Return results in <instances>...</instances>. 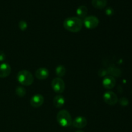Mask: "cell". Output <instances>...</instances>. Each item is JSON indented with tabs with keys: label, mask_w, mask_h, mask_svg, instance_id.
Returning <instances> with one entry per match:
<instances>
[{
	"label": "cell",
	"mask_w": 132,
	"mask_h": 132,
	"mask_svg": "<svg viewBox=\"0 0 132 132\" xmlns=\"http://www.w3.org/2000/svg\"><path fill=\"white\" fill-rule=\"evenodd\" d=\"M63 25L67 30L73 33H76L80 32L82 29V22L79 18L70 17L64 21Z\"/></svg>",
	"instance_id": "1"
},
{
	"label": "cell",
	"mask_w": 132,
	"mask_h": 132,
	"mask_svg": "<svg viewBox=\"0 0 132 132\" xmlns=\"http://www.w3.org/2000/svg\"><path fill=\"white\" fill-rule=\"evenodd\" d=\"M57 121L60 126L63 127H68L72 125L71 115L66 110H61L57 115Z\"/></svg>",
	"instance_id": "2"
},
{
	"label": "cell",
	"mask_w": 132,
	"mask_h": 132,
	"mask_svg": "<svg viewBox=\"0 0 132 132\" xmlns=\"http://www.w3.org/2000/svg\"><path fill=\"white\" fill-rule=\"evenodd\" d=\"M17 79L19 83L24 86H30L34 82V76L28 70H21L18 72Z\"/></svg>",
	"instance_id": "3"
},
{
	"label": "cell",
	"mask_w": 132,
	"mask_h": 132,
	"mask_svg": "<svg viewBox=\"0 0 132 132\" xmlns=\"http://www.w3.org/2000/svg\"><path fill=\"white\" fill-rule=\"evenodd\" d=\"M51 86L54 92L57 94H61L65 89V83L61 77H56L52 81Z\"/></svg>",
	"instance_id": "4"
},
{
	"label": "cell",
	"mask_w": 132,
	"mask_h": 132,
	"mask_svg": "<svg viewBox=\"0 0 132 132\" xmlns=\"http://www.w3.org/2000/svg\"><path fill=\"white\" fill-rule=\"evenodd\" d=\"M99 20L97 17L94 15L87 16L84 19V24L89 29H94L99 25Z\"/></svg>",
	"instance_id": "5"
},
{
	"label": "cell",
	"mask_w": 132,
	"mask_h": 132,
	"mask_svg": "<svg viewBox=\"0 0 132 132\" xmlns=\"http://www.w3.org/2000/svg\"><path fill=\"white\" fill-rule=\"evenodd\" d=\"M103 99L106 104L109 105H115L118 101V98L117 95L114 92L111 91L106 92L103 95Z\"/></svg>",
	"instance_id": "6"
},
{
	"label": "cell",
	"mask_w": 132,
	"mask_h": 132,
	"mask_svg": "<svg viewBox=\"0 0 132 132\" xmlns=\"http://www.w3.org/2000/svg\"><path fill=\"white\" fill-rule=\"evenodd\" d=\"M44 103V97L41 94H36L32 97L30 99V105L34 108H39Z\"/></svg>",
	"instance_id": "7"
},
{
	"label": "cell",
	"mask_w": 132,
	"mask_h": 132,
	"mask_svg": "<svg viewBox=\"0 0 132 132\" xmlns=\"http://www.w3.org/2000/svg\"><path fill=\"white\" fill-rule=\"evenodd\" d=\"M72 125L77 128H83L87 125V120L85 117L79 116L75 118L72 122Z\"/></svg>",
	"instance_id": "8"
},
{
	"label": "cell",
	"mask_w": 132,
	"mask_h": 132,
	"mask_svg": "<svg viewBox=\"0 0 132 132\" xmlns=\"http://www.w3.org/2000/svg\"><path fill=\"white\" fill-rule=\"evenodd\" d=\"M116 79L112 76H106L103 81V85L105 88L112 89L116 86Z\"/></svg>",
	"instance_id": "9"
},
{
	"label": "cell",
	"mask_w": 132,
	"mask_h": 132,
	"mask_svg": "<svg viewBox=\"0 0 132 132\" xmlns=\"http://www.w3.org/2000/svg\"><path fill=\"white\" fill-rule=\"evenodd\" d=\"M11 72V67L8 63L0 64V77L5 78L8 77Z\"/></svg>",
	"instance_id": "10"
},
{
	"label": "cell",
	"mask_w": 132,
	"mask_h": 132,
	"mask_svg": "<svg viewBox=\"0 0 132 132\" xmlns=\"http://www.w3.org/2000/svg\"><path fill=\"white\" fill-rule=\"evenodd\" d=\"M35 76H36V78H37L38 79H46L49 76V71L46 68H43V67L39 68L36 70V73H35Z\"/></svg>",
	"instance_id": "11"
},
{
	"label": "cell",
	"mask_w": 132,
	"mask_h": 132,
	"mask_svg": "<svg viewBox=\"0 0 132 132\" xmlns=\"http://www.w3.org/2000/svg\"><path fill=\"white\" fill-rule=\"evenodd\" d=\"M53 103H54V106L56 107L57 108H60L64 104L65 99L63 95H57L54 98Z\"/></svg>",
	"instance_id": "12"
},
{
	"label": "cell",
	"mask_w": 132,
	"mask_h": 132,
	"mask_svg": "<svg viewBox=\"0 0 132 132\" xmlns=\"http://www.w3.org/2000/svg\"><path fill=\"white\" fill-rule=\"evenodd\" d=\"M92 5L95 9H102L106 6L107 1L106 0H92Z\"/></svg>",
	"instance_id": "13"
},
{
	"label": "cell",
	"mask_w": 132,
	"mask_h": 132,
	"mask_svg": "<svg viewBox=\"0 0 132 132\" xmlns=\"http://www.w3.org/2000/svg\"><path fill=\"white\" fill-rule=\"evenodd\" d=\"M76 13H77V15H78L79 18H86V15H87L88 13V9L86 8V6H85V5H81V6H79L77 8V9L76 10Z\"/></svg>",
	"instance_id": "14"
},
{
	"label": "cell",
	"mask_w": 132,
	"mask_h": 132,
	"mask_svg": "<svg viewBox=\"0 0 132 132\" xmlns=\"http://www.w3.org/2000/svg\"><path fill=\"white\" fill-rule=\"evenodd\" d=\"M55 73L58 77H61L65 75L66 68L63 65H59L55 68Z\"/></svg>",
	"instance_id": "15"
},
{
	"label": "cell",
	"mask_w": 132,
	"mask_h": 132,
	"mask_svg": "<svg viewBox=\"0 0 132 132\" xmlns=\"http://www.w3.org/2000/svg\"><path fill=\"white\" fill-rule=\"evenodd\" d=\"M15 93L18 96L23 97L26 95V89L23 86H18L15 89Z\"/></svg>",
	"instance_id": "16"
},
{
	"label": "cell",
	"mask_w": 132,
	"mask_h": 132,
	"mask_svg": "<svg viewBox=\"0 0 132 132\" xmlns=\"http://www.w3.org/2000/svg\"><path fill=\"white\" fill-rule=\"evenodd\" d=\"M19 27L22 31H25L27 28V23L25 21L21 20L19 23Z\"/></svg>",
	"instance_id": "17"
},
{
	"label": "cell",
	"mask_w": 132,
	"mask_h": 132,
	"mask_svg": "<svg viewBox=\"0 0 132 132\" xmlns=\"http://www.w3.org/2000/svg\"><path fill=\"white\" fill-rule=\"evenodd\" d=\"M6 59V55L3 51L0 50V61H3Z\"/></svg>",
	"instance_id": "18"
},
{
	"label": "cell",
	"mask_w": 132,
	"mask_h": 132,
	"mask_svg": "<svg viewBox=\"0 0 132 132\" xmlns=\"http://www.w3.org/2000/svg\"><path fill=\"white\" fill-rule=\"evenodd\" d=\"M106 13L107 15H112L113 13V10L112 9H111V8H108V9H107L106 10Z\"/></svg>",
	"instance_id": "19"
},
{
	"label": "cell",
	"mask_w": 132,
	"mask_h": 132,
	"mask_svg": "<svg viewBox=\"0 0 132 132\" xmlns=\"http://www.w3.org/2000/svg\"><path fill=\"white\" fill-rule=\"evenodd\" d=\"M76 132H84L83 131H81V130H78V131H76Z\"/></svg>",
	"instance_id": "20"
}]
</instances>
